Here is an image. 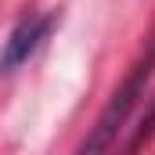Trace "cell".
<instances>
[{"mask_svg": "<svg viewBox=\"0 0 155 155\" xmlns=\"http://www.w3.org/2000/svg\"><path fill=\"white\" fill-rule=\"evenodd\" d=\"M152 72H155V36L148 40V51L134 61V69L126 72V79L119 83V90L108 97V105L101 108L97 123H94V126H90V134L83 137V144L76 148V155H108L112 148H116V137L126 130L130 112H134V108H137V101L144 97Z\"/></svg>", "mask_w": 155, "mask_h": 155, "instance_id": "6da1fadb", "label": "cell"}, {"mask_svg": "<svg viewBox=\"0 0 155 155\" xmlns=\"http://www.w3.org/2000/svg\"><path fill=\"white\" fill-rule=\"evenodd\" d=\"M51 25H54V15H33V18H22V22L11 29V36L4 40V51H0V72H11V69H18L22 61H29V54L47 40Z\"/></svg>", "mask_w": 155, "mask_h": 155, "instance_id": "7a4b0ae2", "label": "cell"}]
</instances>
